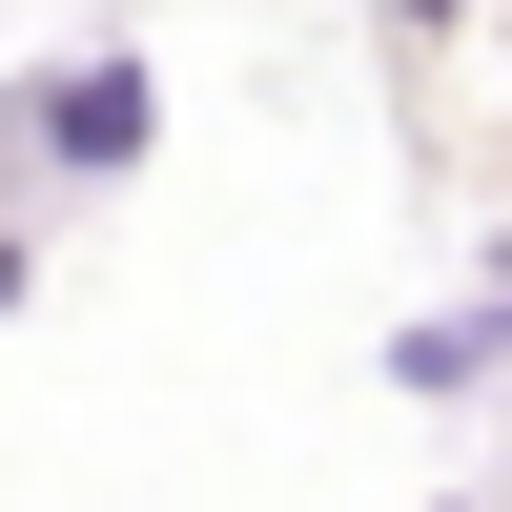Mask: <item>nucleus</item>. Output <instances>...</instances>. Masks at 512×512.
<instances>
[{
    "mask_svg": "<svg viewBox=\"0 0 512 512\" xmlns=\"http://www.w3.org/2000/svg\"><path fill=\"white\" fill-rule=\"evenodd\" d=\"M41 123H62V164H123V144H144V82H123V62H82Z\"/></svg>",
    "mask_w": 512,
    "mask_h": 512,
    "instance_id": "1",
    "label": "nucleus"
}]
</instances>
